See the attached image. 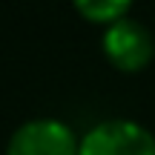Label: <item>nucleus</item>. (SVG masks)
I'll return each instance as SVG.
<instances>
[{
    "mask_svg": "<svg viewBox=\"0 0 155 155\" xmlns=\"http://www.w3.org/2000/svg\"><path fill=\"white\" fill-rule=\"evenodd\" d=\"M78 155H155V135L138 121H101L81 138Z\"/></svg>",
    "mask_w": 155,
    "mask_h": 155,
    "instance_id": "f257e3e1",
    "label": "nucleus"
},
{
    "mask_svg": "<svg viewBox=\"0 0 155 155\" xmlns=\"http://www.w3.org/2000/svg\"><path fill=\"white\" fill-rule=\"evenodd\" d=\"M104 55L121 72H141V69L150 66V61L155 55L152 32L135 17H124V20L106 26Z\"/></svg>",
    "mask_w": 155,
    "mask_h": 155,
    "instance_id": "f03ea898",
    "label": "nucleus"
},
{
    "mask_svg": "<svg viewBox=\"0 0 155 155\" xmlns=\"http://www.w3.org/2000/svg\"><path fill=\"white\" fill-rule=\"evenodd\" d=\"M81 141L58 118H35L12 132L6 155H78Z\"/></svg>",
    "mask_w": 155,
    "mask_h": 155,
    "instance_id": "7ed1b4c3",
    "label": "nucleus"
},
{
    "mask_svg": "<svg viewBox=\"0 0 155 155\" xmlns=\"http://www.w3.org/2000/svg\"><path fill=\"white\" fill-rule=\"evenodd\" d=\"M75 9H78V15H83L89 23L112 26V23L129 17L132 3H129V0H78Z\"/></svg>",
    "mask_w": 155,
    "mask_h": 155,
    "instance_id": "20e7f679",
    "label": "nucleus"
}]
</instances>
